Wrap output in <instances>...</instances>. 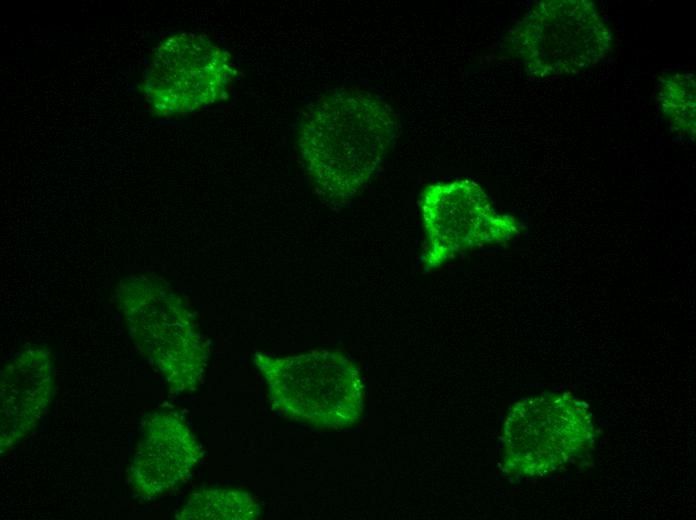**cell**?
<instances>
[{
	"instance_id": "cell-1",
	"label": "cell",
	"mask_w": 696,
	"mask_h": 520,
	"mask_svg": "<svg viewBox=\"0 0 696 520\" xmlns=\"http://www.w3.org/2000/svg\"><path fill=\"white\" fill-rule=\"evenodd\" d=\"M397 133V117L386 102L364 90L343 89L307 110L297 146L315 189L331 201L346 202L380 169Z\"/></svg>"
},
{
	"instance_id": "cell-2",
	"label": "cell",
	"mask_w": 696,
	"mask_h": 520,
	"mask_svg": "<svg viewBox=\"0 0 696 520\" xmlns=\"http://www.w3.org/2000/svg\"><path fill=\"white\" fill-rule=\"evenodd\" d=\"M137 350L176 393L194 391L203 379L208 346L179 296L143 274L121 279L113 292Z\"/></svg>"
},
{
	"instance_id": "cell-3",
	"label": "cell",
	"mask_w": 696,
	"mask_h": 520,
	"mask_svg": "<svg viewBox=\"0 0 696 520\" xmlns=\"http://www.w3.org/2000/svg\"><path fill=\"white\" fill-rule=\"evenodd\" d=\"M272 407L281 415L323 429L356 423L363 413L364 384L344 354L313 350L290 356L255 352Z\"/></svg>"
},
{
	"instance_id": "cell-4",
	"label": "cell",
	"mask_w": 696,
	"mask_h": 520,
	"mask_svg": "<svg viewBox=\"0 0 696 520\" xmlns=\"http://www.w3.org/2000/svg\"><path fill=\"white\" fill-rule=\"evenodd\" d=\"M595 426L584 401L564 392H543L516 402L502 432V470L538 478L563 470L593 448Z\"/></svg>"
},
{
	"instance_id": "cell-5",
	"label": "cell",
	"mask_w": 696,
	"mask_h": 520,
	"mask_svg": "<svg viewBox=\"0 0 696 520\" xmlns=\"http://www.w3.org/2000/svg\"><path fill=\"white\" fill-rule=\"evenodd\" d=\"M509 50L535 78L577 74L612 50V32L589 0H543L508 32Z\"/></svg>"
},
{
	"instance_id": "cell-6",
	"label": "cell",
	"mask_w": 696,
	"mask_h": 520,
	"mask_svg": "<svg viewBox=\"0 0 696 520\" xmlns=\"http://www.w3.org/2000/svg\"><path fill=\"white\" fill-rule=\"evenodd\" d=\"M236 75L231 55L211 38L175 33L151 53L141 91L149 112L169 119L226 99Z\"/></svg>"
},
{
	"instance_id": "cell-7",
	"label": "cell",
	"mask_w": 696,
	"mask_h": 520,
	"mask_svg": "<svg viewBox=\"0 0 696 520\" xmlns=\"http://www.w3.org/2000/svg\"><path fill=\"white\" fill-rule=\"evenodd\" d=\"M420 209L427 236L421 268L426 272L464 252L520 236L517 220L498 212L482 187L470 179L426 186Z\"/></svg>"
},
{
	"instance_id": "cell-8",
	"label": "cell",
	"mask_w": 696,
	"mask_h": 520,
	"mask_svg": "<svg viewBox=\"0 0 696 520\" xmlns=\"http://www.w3.org/2000/svg\"><path fill=\"white\" fill-rule=\"evenodd\" d=\"M201 457L200 444L178 414L155 412L144 421L130 461L131 488L145 500L163 496L190 477Z\"/></svg>"
},
{
	"instance_id": "cell-9",
	"label": "cell",
	"mask_w": 696,
	"mask_h": 520,
	"mask_svg": "<svg viewBox=\"0 0 696 520\" xmlns=\"http://www.w3.org/2000/svg\"><path fill=\"white\" fill-rule=\"evenodd\" d=\"M54 388L50 353L27 346L0 373V450L5 454L29 435L50 405Z\"/></svg>"
},
{
	"instance_id": "cell-10",
	"label": "cell",
	"mask_w": 696,
	"mask_h": 520,
	"mask_svg": "<svg viewBox=\"0 0 696 520\" xmlns=\"http://www.w3.org/2000/svg\"><path fill=\"white\" fill-rule=\"evenodd\" d=\"M261 514L257 499L234 488H205L192 493L175 518L180 520H255Z\"/></svg>"
},
{
	"instance_id": "cell-11",
	"label": "cell",
	"mask_w": 696,
	"mask_h": 520,
	"mask_svg": "<svg viewBox=\"0 0 696 520\" xmlns=\"http://www.w3.org/2000/svg\"><path fill=\"white\" fill-rule=\"evenodd\" d=\"M695 78L691 73H676L663 79L658 91L661 112L679 133L695 136Z\"/></svg>"
}]
</instances>
